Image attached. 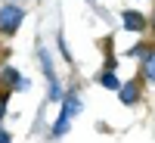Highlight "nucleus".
Instances as JSON below:
<instances>
[{
    "mask_svg": "<svg viewBox=\"0 0 155 143\" xmlns=\"http://www.w3.org/2000/svg\"><path fill=\"white\" fill-rule=\"evenodd\" d=\"M74 112H81V103L74 100V94H68L65 106H62V115L56 118V128H53V134H56V137H62V134L68 131V121H71V115H74Z\"/></svg>",
    "mask_w": 155,
    "mask_h": 143,
    "instance_id": "1",
    "label": "nucleus"
},
{
    "mask_svg": "<svg viewBox=\"0 0 155 143\" xmlns=\"http://www.w3.org/2000/svg\"><path fill=\"white\" fill-rule=\"evenodd\" d=\"M25 19V9L22 6H0V28L3 31H16L19 28V22Z\"/></svg>",
    "mask_w": 155,
    "mask_h": 143,
    "instance_id": "2",
    "label": "nucleus"
},
{
    "mask_svg": "<svg viewBox=\"0 0 155 143\" xmlns=\"http://www.w3.org/2000/svg\"><path fill=\"white\" fill-rule=\"evenodd\" d=\"M121 19H124V28L127 31H143L146 28V16H140V12H134V9H127Z\"/></svg>",
    "mask_w": 155,
    "mask_h": 143,
    "instance_id": "3",
    "label": "nucleus"
},
{
    "mask_svg": "<svg viewBox=\"0 0 155 143\" xmlns=\"http://www.w3.org/2000/svg\"><path fill=\"white\" fill-rule=\"evenodd\" d=\"M137 94H140V87L130 81V84H124V87H118V97H121V103H127V106H134L137 103Z\"/></svg>",
    "mask_w": 155,
    "mask_h": 143,
    "instance_id": "4",
    "label": "nucleus"
},
{
    "mask_svg": "<svg viewBox=\"0 0 155 143\" xmlns=\"http://www.w3.org/2000/svg\"><path fill=\"white\" fill-rule=\"evenodd\" d=\"M99 84H102V87H109V90H118V87H121V84H118V75H115V72H106V75L99 78Z\"/></svg>",
    "mask_w": 155,
    "mask_h": 143,
    "instance_id": "5",
    "label": "nucleus"
},
{
    "mask_svg": "<svg viewBox=\"0 0 155 143\" xmlns=\"http://www.w3.org/2000/svg\"><path fill=\"white\" fill-rule=\"evenodd\" d=\"M3 81H9L12 87H19V84H22V75H19L16 69H3Z\"/></svg>",
    "mask_w": 155,
    "mask_h": 143,
    "instance_id": "6",
    "label": "nucleus"
},
{
    "mask_svg": "<svg viewBox=\"0 0 155 143\" xmlns=\"http://www.w3.org/2000/svg\"><path fill=\"white\" fill-rule=\"evenodd\" d=\"M146 75H149V81H155V53L146 56Z\"/></svg>",
    "mask_w": 155,
    "mask_h": 143,
    "instance_id": "7",
    "label": "nucleus"
},
{
    "mask_svg": "<svg viewBox=\"0 0 155 143\" xmlns=\"http://www.w3.org/2000/svg\"><path fill=\"white\" fill-rule=\"evenodd\" d=\"M3 112H6V97H0V118H3Z\"/></svg>",
    "mask_w": 155,
    "mask_h": 143,
    "instance_id": "8",
    "label": "nucleus"
},
{
    "mask_svg": "<svg viewBox=\"0 0 155 143\" xmlns=\"http://www.w3.org/2000/svg\"><path fill=\"white\" fill-rule=\"evenodd\" d=\"M0 143H9V134H3V131H0Z\"/></svg>",
    "mask_w": 155,
    "mask_h": 143,
    "instance_id": "9",
    "label": "nucleus"
},
{
    "mask_svg": "<svg viewBox=\"0 0 155 143\" xmlns=\"http://www.w3.org/2000/svg\"><path fill=\"white\" fill-rule=\"evenodd\" d=\"M152 25H155V22H152Z\"/></svg>",
    "mask_w": 155,
    "mask_h": 143,
    "instance_id": "10",
    "label": "nucleus"
}]
</instances>
